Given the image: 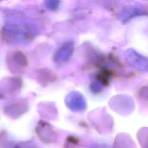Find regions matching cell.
Returning a JSON list of instances; mask_svg holds the SVG:
<instances>
[{"mask_svg": "<svg viewBox=\"0 0 148 148\" xmlns=\"http://www.w3.org/2000/svg\"><path fill=\"white\" fill-rule=\"evenodd\" d=\"M20 87V82L16 77H5L0 81V99L14 95Z\"/></svg>", "mask_w": 148, "mask_h": 148, "instance_id": "cell-1", "label": "cell"}, {"mask_svg": "<svg viewBox=\"0 0 148 148\" xmlns=\"http://www.w3.org/2000/svg\"><path fill=\"white\" fill-rule=\"evenodd\" d=\"M6 64L11 71L15 72L16 68H23L27 65V59L23 52L16 50L12 54L8 55Z\"/></svg>", "mask_w": 148, "mask_h": 148, "instance_id": "cell-2", "label": "cell"}, {"mask_svg": "<svg viewBox=\"0 0 148 148\" xmlns=\"http://www.w3.org/2000/svg\"><path fill=\"white\" fill-rule=\"evenodd\" d=\"M26 109V104L22 100L13 101L6 105L3 109V112L6 116L16 119L21 115Z\"/></svg>", "mask_w": 148, "mask_h": 148, "instance_id": "cell-3", "label": "cell"}, {"mask_svg": "<svg viewBox=\"0 0 148 148\" xmlns=\"http://www.w3.org/2000/svg\"><path fill=\"white\" fill-rule=\"evenodd\" d=\"M5 136H6V133L2 131L0 133V147L5 146Z\"/></svg>", "mask_w": 148, "mask_h": 148, "instance_id": "cell-4", "label": "cell"}, {"mask_svg": "<svg viewBox=\"0 0 148 148\" xmlns=\"http://www.w3.org/2000/svg\"><path fill=\"white\" fill-rule=\"evenodd\" d=\"M2 1V0H0V2H1V1Z\"/></svg>", "mask_w": 148, "mask_h": 148, "instance_id": "cell-5", "label": "cell"}]
</instances>
